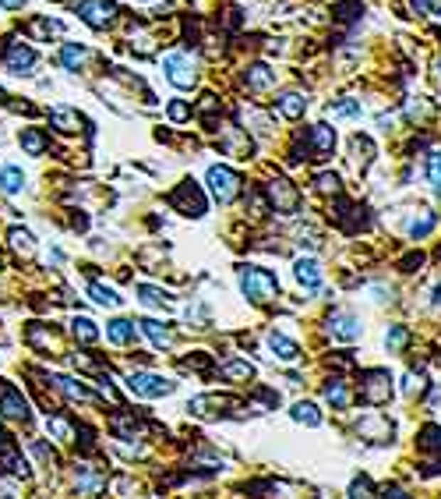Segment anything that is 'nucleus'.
<instances>
[{"instance_id": "nucleus-1", "label": "nucleus", "mask_w": 441, "mask_h": 499, "mask_svg": "<svg viewBox=\"0 0 441 499\" xmlns=\"http://www.w3.org/2000/svg\"><path fill=\"white\" fill-rule=\"evenodd\" d=\"M240 291H244V298L255 301V304H265V301H272L279 294V280L262 269V266H244L240 269Z\"/></svg>"}, {"instance_id": "nucleus-2", "label": "nucleus", "mask_w": 441, "mask_h": 499, "mask_svg": "<svg viewBox=\"0 0 441 499\" xmlns=\"http://www.w3.org/2000/svg\"><path fill=\"white\" fill-rule=\"evenodd\" d=\"M205 181H208V192H212V199L219 202V205H230V202L240 195V178H237V170H230V167H223V163L208 167Z\"/></svg>"}, {"instance_id": "nucleus-3", "label": "nucleus", "mask_w": 441, "mask_h": 499, "mask_svg": "<svg viewBox=\"0 0 441 499\" xmlns=\"http://www.w3.org/2000/svg\"><path fill=\"white\" fill-rule=\"evenodd\" d=\"M127 390H131L134 397H170L176 390V383L156 376V372H131V376H127Z\"/></svg>"}, {"instance_id": "nucleus-4", "label": "nucleus", "mask_w": 441, "mask_h": 499, "mask_svg": "<svg viewBox=\"0 0 441 499\" xmlns=\"http://www.w3.org/2000/svg\"><path fill=\"white\" fill-rule=\"evenodd\" d=\"M117 0H82L78 4V18L88 29H110L117 21Z\"/></svg>"}, {"instance_id": "nucleus-5", "label": "nucleus", "mask_w": 441, "mask_h": 499, "mask_svg": "<svg viewBox=\"0 0 441 499\" xmlns=\"http://www.w3.org/2000/svg\"><path fill=\"white\" fill-rule=\"evenodd\" d=\"M163 71H166L170 86H176V89H194L198 86V68L187 53H170L163 61Z\"/></svg>"}, {"instance_id": "nucleus-6", "label": "nucleus", "mask_w": 441, "mask_h": 499, "mask_svg": "<svg viewBox=\"0 0 441 499\" xmlns=\"http://www.w3.org/2000/svg\"><path fill=\"white\" fill-rule=\"evenodd\" d=\"M4 68H7L11 75H32V71H36V50H32L28 43H7Z\"/></svg>"}, {"instance_id": "nucleus-7", "label": "nucleus", "mask_w": 441, "mask_h": 499, "mask_svg": "<svg viewBox=\"0 0 441 499\" xmlns=\"http://www.w3.org/2000/svg\"><path fill=\"white\" fill-rule=\"evenodd\" d=\"M0 414L11 418V421H25L28 418V400L21 397V390L11 386V383H0Z\"/></svg>"}, {"instance_id": "nucleus-8", "label": "nucleus", "mask_w": 441, "mask_h": 499, "mask_svg": "<svg viewBox=\"0 0 441 499\" xmlns=\"http://www.w3.org/2000/svg\"><path fill=\"white\" fill-rule=\"evenodd\" d=\"M268 195L275 202V212H297V205H300V192L289 185V181H282V178H275L272 185H268Z\"/></svg>"}, {"instance_id": "nucleus-9", "label": "nucleus", "mask_w": 441, "mask_h": 499, "mask_svg": "<svg viewBox=\"0 0 441 499\" xmlns=\"http://www.w3.org/2000/svg\"><path fill=\"white\" fill-rule=\"evenodd\" d=\"M388 397H392V379H388V372H367L363 400H367V403H388Z\"/></svg>"}, {"instance_id": "nucleus-10", "label": "nucleus", "mask_w": 441, "mask_h": 499, "mask_svg": "<svg viewBox=\"0 0 441 499\" xmlns=\"http://www.w3.org/2000/svg\"><path fill=\"white\" fill-rule=\"evenodd\" d=\"M176 209H184V212H191V216H201L205 212V199H201V192L194 188V181H187V185H180L174 192V199H170Z\"/></svg>"}, {"instance_id": "nucleus-11", "label": "nucleus", "mask_w": 441, "mask_h": 499, "mask_svg": "<svg viewBox=\"0 0 441 499\" xmlns=\"http://www.w3.org/2000/svg\"><path fill=\"white\" fill-rule=\"evenodd\" d=\"M329 329H332L336 340H356V336H360V319H356L353 312H332Z\"/></svg>"}, {"instance_id": "nucleus-12", "label": "nucleus", "mask_w": 441, "mask_h": 499, "mask_svg": "<svg viewBox=\"0 0 441 499\" xmlns=\"http://www.w3.org/2000/svg\"><path fill=\"white\" fill-rule=\"evenodd\" d=\"M293 277H297V284L307 287V291H318V287H322V266H318L314 259H297Z\"/></svg>"}, {"instance_id": "nucleus-13", "label": "nucleus", "mask_w": 441, "mask_h": 499, "mask_svg": "<svg viewBox=\"0 0 441 499\" xmlns=\"http://www.w3.org/2000/svg\"><path fill=\"white\" fill-rule=\"evenodd\" d=\"M311 142H314V156H318V160L332 156V149H336V128L314 124V128H311Z\"/></svg>"}, {"instance_id": "nucleus-14", "label": "nucleus", "mask_w": 441, "mask_h": 499, "mask_svg": "<svg viewBox=\"0 0 441 499\" xmlns=\"http://www.w3.org/2000/svg\"><path fill=\"white\" fill-rule=\"evenodd\" d=\"M138 326H142V333H145V336L152 340V347H159V351H163V347H170V344H174V329H170L166 322H156V319H142Z\"/></svg>"}, {"instance_id": "nucleus-15", "label": "nucleus", "mask_w": 441, "mask_h": 499, "mask_svg": "<svg viewBox=\"0 0 441 499\" xmlns=\"http://www.w3.org/2000/svg\"><path fill=\"white\" fill-rule=\"evenodd\" d=\"M268 351H272V354H275L279 361H297V358H300V347H297V344H293L289 336L275 333V329L268 333Z\"/></svg>"}, {"instance_id": "nucleus-16", "label": "nucleus", "mask_w": 441, "mask_h": 499, "mask_svg": "<svg viewBox=\"0 0 441 499\" xmlns=\"http://www.w3.org/2000/svg\"><path fill=\"white\" fill-rule=\"evenodd\" d=\"M106 340L117 344V347L134 344V322H127V319H113V322H106Z\"/></svg>"}, {"instance_id": "nucleus-17", "label": "nucleus", "mask_w": 441, "mask_h": 499, "mask_svg": "<svg viewBox=\"0 0 441 499\" xmlns=\"http://www.w3.org/2000/svg\"><path fill=\"white\" fill-rule=\"evenodd\" d=\"M275 106H279V113H282L286 120H297V117H304V110H307V96H300V93H282V96L275 100Z\"/></svg>"}, {"instance_id": "nucleus-18", "label": "nucleus", "mask_w": 441, "mask_h": 499, "mask_svg": "<svg viewBox=\"0 0 441 499\" xmlns=\"http://www.w3.org/2000/svg\"><path fill=\"white\" fill-rule=\"evenodd\" d=\"M289 418L300 421V425H307V428H318V425H322V411H318L311 400H297L293 411H289Z\"/></svg>"}, {"instance_id": "nucleus-19", "label": "nucleus", "mask_w": 441, "mask_h": 499, "mask_svg": "<svg viewBox=\"0 0 441 499\" xmlns=\"http://www.w3.org/2000/svg\"><path fill=\"white\" fill-rule=\"evenodd\" d=\"M50 383H53V386H57V390H60L68 400H88V397H92L85 383H78V379H71V376H53Z\"/></svg>"}, {"instance_id": "nucleus-20", "label": "nucleus", "mask_w": 441, "mask_h": 499, "mask_svg": "<svg viewBox=\"0 0 441 499\" xmlns=\"http://www.w3.org/2000/svg\"><path fill=\"white\" fill-rule=\"evenodd\" d=\"M21 149H25L28 156H43V153L50 149V138H46L39 128H25V131H21Z\"/></svg>"}, {"instance_id": "nucleus-21", "label": "nucleus", "mask_w": 441, "mask_h": 499, "mask_svg": "<svg viewBox=\"0 0 441 499\" xmlns=\"http://www.w3.org/2000/svg\"><path fill=\"white\" fill-rule=\"evenodd\" d=\"M322 397L329 400L336 411H346V407H350V390H346V383H343V379H332V383H325Z\"/></svg>"}, {"instance_id": "nucleus-22", "label": "nucleus", "mask_w": 441, "mask_h": 499, "mask_svg": "<svg viewBox=\"0 0 441 499\" xmlns=\"http://www.w3.org/2000/svg\"><path fill=\"white\" fill-rule=\"evenodd\" d=\"M60 32H64V25L57 18H32L28 21V36H36V39H50V36H60Z\"/></svg>"}, {"instance_id": "nucleus-23", "label": "nucleus", "mask_w": 441, "mask_h": 499, "mask_svg": "<svg viewBox=\"0 0 441 499\" xmlns=\"http://www.w3.org/2000/svg\"><path fill=\"white\" fill-rule=\"evenodd\" d=\"M50 124H53V128H60V131H78L82 117H78V110L57 106V110H50Z\"/></svg>"}, {"instance_id": "nucleus-24", "label": "nucleus", "mask_w": 441, "mask_h": 499, "mask_svg": "<svg viewBox=\"0 0 441 499\" xmlns=\"http://www.w3.org/2000/svg\"><path fill=\"white\" fill-rule=\"evenodd\" d=\"M21 188H25L21 167H4V170H0V192H4V195H18Z\"/></svg>"}, {"instance_id": "nucleus-25", "label": "nucleus", "mask_w": 441, "mask_h": 499, "mask_svg": "<svg viewBox=\"0 0 441 499\" xmlns=\"http://www.w3.org/2000/svg\"><path fill=\"white\" fill-rule=\"evenodd\" d=\"M350 149H353V167L363 174V170L371 167V138H363V135H353Z\"/></svg>"}, {"instance_id": "nucleus-26", "label": "nucleus", "mask_w": 441, "mask_h": 499, "mask_svg": "<svg viewBox=\"0 0 441 499\" xmlns=\"http://www.w3.org/2000/svg\"><path fill=\"white\" fill-rule=\"evenodd\" d=\"M435 227H438V216H435L431 209H424V212H420V220H413V223H410V237H413V241H424Z\"/></svg>"}, {"instance_id": "nucleus-27", "label": "nucleus", "mask_w": 441, "mask_h": 499, "mask_svg": "<svg viewBox=\"0 0 441 499\" xmlns=\"http://www.w3.org/2000/svg\"><path fill=\"white\" fill-rule=\"evenodd\" d=\"M71 333H75V340L78 344H95L99 340V329H95V322L85 319V315H78L75 322H71Z\"/></svg>"}, {"instance_id": "nucleus-28", "label": "nucleus", "mask_w": 441, "mask_h": 499, "mask_svg": "<svg viewBox=\"0 0 441 499\" xmlns=\"http://www.w3.org/2000/svg\"><path fill=\"white\" fill-rule=\"evenodd\" d=\"M88 294H92L95 304H102V308H120V294L113 287H106V284H88Z\"/></svg>"}, {"instance_id": "nucleus-29", "label": "nucleus", "mask_w": 441, "mask_h": 499, "mask_svg": "<svg viewBox=\"0 0 441 499\" xmlns=\"http://www.w3.org/2000/svg\"><path fill=\"white\" fill-rule=\"evenodd\" d=\"M138 298H142V304H149V308H166L170 304V294L159 291V287H152V284H142L138 287Z\"/></svg>"}, {"instance_id": "nucleus-30", "label": "nucleus", "mask_w": 441, "mask_h": 499, "mask_svg": "<svg viewBox=\"0 0 441 499\" xmlns=\"http://www.w3.org/2000/svg\"><path fill=\"white\" fill-rule=\"evenodd\" d=\"M248 86H251V89H272V86H275V71H268L265 64H255V68L248 71Z\"/></svg>"}, {"instance_id": "nucleus-31", "label": "nucleus", "mask_w": 441, "mask_h": 499, "mask_svg": "<svg viewBox=\"0 0 441 499\" xmlns=\"http://www.w3.org/2000/svg\"><path fill=\"white\" fill-rule=\"evenodd\" d=\"M82 61H85V46H78V43H64V50H60V64H64L68 71H78Z\"/></svg>"}, {"instance_id": "nucleus-32", "label": "nucleus", "mask_w": 441, "mask_h": 499, "mask_svg": "<svg viewBox=\"0 0 441 499\" xmlns=\"http://www.w3.org/2000/svg\"><path fill=\"white\" fill-rule=\"evenodd\" d=\"M7 241H11L14 252H25V255L36 248V245H32V234H28L25 227H11V230H7Z\"/></svg>"}, {"instance_id": "nucleus-33", "label": "nucleus", "mask_w": 441, "mask_h": 499, "mask_svg": "<svg viewBox=\"0 0 441 499\" xmlns=\"http://www.w3.org/2000/svg\"><path fill=\"white\" fill-rule=\"evenodd\" d=\"M223 376L226 379H251L255 376V365L251 361H226L223 365Z\"/></svg>"}, {"instance_id": "nucleus-34", "label": "nucleus", "mask_w": 441, "mask_h": 499, "mask_svg": "<svg viewBox=\"0 0 441 499\" xmlns=\"http://www.w3.org/2000/svg\"><path fill=\"white\" fill-rule=\"evenodd\" d=\"M427 181H431L435 195H441V149L427 156Z\"/></svg>"}, {"instance_id": "nucleus-35", "label": "nucleus", "mask_w": 441, "mask_h": 499, "mask_svg": "<svg viewBox=\"0 0 441 499\" xmlns=\"http://www.w3.org/2000/svg\"><path fill=\"white\" fill-rule=\"evenodd\" d=\"M102 485H106V482H102L99 475H92L88 468H82V471H78V493H99Z\"/></svg>"}, {"instance_id": "nucleus-36", "label": "nucleus", "mask_w": 441, "mask_h": 499, "mask_svg": "<svg viewBox=\"0 0 441 499\" xmlns=\"http://www.w3.org/2000/svg\"><path fill=\"white\" fill-rule=\"evenodd\" d=\"M406 340H410V333H406V326H392V329L385 333V347H388V351H399V347H403Z\"/></svg>"}, {"instance_id": "nucleus-37", "label": "nucleus", "mask_w": 441, "mask_h": 499, "mask_svg": "<svg viewBox=\"0 0 441 499\" xmlns=\"http://www.w3.org/2000/svg\"><path fill=\"white\" fill-rule=\"evenodd\" d=\"M360 100H350V103H336V106H329V117H360Z\"/></svg>"}, {"instance_id": "nucleus-38", "label": "nucleus", "mask_w": 441, "mask_h": 499, "mask_svg": "<svg viewBox=\"0 0 441 499\" xmlns=\"http://www.w3.org/2000/svg\"><path fill=\"white\" fill-rule=\"evenodd\" d=\"M46 432H53L57 439H71V421H64V418H46Z\"/></svg>"}, {"instance_id": "nucleus-39", "label": "nucleus", "mask_w": 441, "mask_h": 499, "mask_svg": "<svg viewBox=\"0 0 441 499\" xmlns=\"http://www.w3.org/2000/svg\"><path fill=\"white\" fill-rule=\"evenodd\" d=\"M314 185H318V192H325V195H336V192H339V178H336V174H318Z\"/></svg>"}, {"instance_id": "nucleus-40", "label": "nucleus", "mask_w": 441, "mask_h": 499, "mask_svg": "<svg viewBox=\"0 0 441 499\" xmlns=\"http://www.w3.org/2000/svg\"><path fill=\"white\" fill-rule=\"evenodd\" d=\"M187 117H191V106H187V103H170V120H176V124H184V120H187Z\"/></svg>"}, {"instance_id": "nucleus-41", "label": "nucleus", "mask_w": 441, "mask_h": 499, "mask_svg": "<svg viewBox=\"0 0 441 499\" xmlns=\"http://www.w3.org/2000/svg\"><path fill=\"white\" fill-rule=\"evenodd\" d=\"M350 493H353V496H360V493L367 496V493H371V482H367V478H356V482L350 485Z\"/></svg>"}, {"instance_id": "nucleus-42", "label": "nucleus", "mask_w": 441, "mask_h": 499, "mask_svg": "<svg viewBox=\"0 0 441 499\" xmlns=\"http://www.w3.org/2000/svg\"><path fill=\"white\" fill-rule=\"evenodd\" d=\"M424 443H427V446H441V428H427V432H424Z\"/></svg>"}, {"instance_id": "nucleus-43", "label": "nucleus", "mask_w": 441, "mask_h": 499, "mask_svg": "<svg viewBox=\"0 0 441 499\" xmlns=\"http://www.w3.org/2000/svg\"><path fill=\"white\" fill-rule=\"evenodd\" d=\"M0 7H4V11H21L25 0H0Z\"/></svg>"}, {"instance_id": "nucleus-44", "label": "nucleus", "mask_w": 441, "mask_h": 499, "mask_svg": "<svg viewBox=\"0 0 441 499\" xmlns=\"http://www.w3.org/2000/svg\"><path fill=\"white\" fill-rule=\"evenodd\" d=\"M435 304H438V308H441V284H438V287H435Z\"/></svg>"}, {"instance_id": "nucleus-45", "label": "nucleus", "mask_w": 441, "mask_h": 499, "mask_svg": "<svg viewBox=\"0 0 441 499\" xmlns=\"http://www.w3.org/2000/svg\"><path fill=\"white\" fill-rule=\"evenodd\" d=\"M438 68H441V64H438Z\"/></svg>"}]
</instances>
